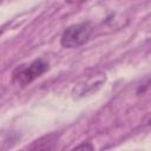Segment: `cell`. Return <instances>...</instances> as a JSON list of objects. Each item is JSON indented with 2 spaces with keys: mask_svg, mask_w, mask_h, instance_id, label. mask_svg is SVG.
Wrapping results in <instances>:
<instances>
[{
  "mask_svg": "<svg viewBox=\"0 0 151 151\" xmlns=\"http://www.w3.org/2000/svg\"><path fill=\"white\" fill-rule=\"evenodd\" d=\"M92 31V25L88 21L74 24L63 32L60 44L65 48H77L88 41Z\"/></svg>",
  "mask_w": 151,
  "mask_h": 151,
  "instance_id": "6da1fadb",
  "label": "cell"
},
{
  "mask_svg": "<svg viewBox=\"0 0 151 151\" xmlns=\"http://www.w3.org/2000/svg\"><path fill=\"white\" fill-rule=\"evenodd\" d=\"M48 70V64L42 59H35L29 65L19 66L12 74V81L19 86H26Z\"/></svg>",
  "mask_w": 151,
  "mask_h": 151,
  "instance_id": "7a4b0ae2",
  "label": "cell"
},
{
  "mask_svg": "<svg viewBox=\"0 0 151 151\" xmlns=\"http://www.w3.org/2000/svg\"><path fill=\"white\" fill-rule=\"evenodd\" d=\"M54 143H55V138L52 134H50L47 137H44L41 139L35 140L29 146V149H32V150H46L47 149L48 150V149H52L53 147L52 144H54Z\"/></svg>",
  "mask_w": 151,
  "mask_h": 151,
  "instance_id": "3957f363",
  "label": "cell"
},
{
  "mask_svg": "<svg viewBox=\"0 0 151 151\" xmlns=\"http://www.w3.org/2000/svg\"><path fill=\"white\" fill-rule=\"evenodd\" d=\"M74 149H77V150H79V149H88V150H93V146H92L91 144H80V145L76 146Z\"/></svg>",
  "mask_w": 151,
  "mask_h": 151,
  "instance_id": "277c9868",
  "label": "cell"
},
{
  "mask_svg": "<svg viewBox=\"0 0 151 151\" xmlns=\"http://www.w3.org/2000/svg\"><path fill=\"white\" fill-rule=\"evenodd\" d=\"M67 4H79V2H83L85 0H65Z\"/></svg>",
  "mask_w": 151,
  "mask_h": 151,
  "instance_id": "5b68a950",
  "label": "cell"
},
{
  "mask_svg": "<svg viewBox=\"0 0 151 151\" xmlns=\"http://www.w3.org/2000/svg\"><path fill=\"white\" fill-rule=\"evenodd\" d=\"M146 125H149V126H151V116L149 117V119L146 120Z\"/></svg>",
  "mask_w": 151,
  "mask_h": 151,
  "instance_id": "8992f818",
  "label": "cell"
}]
</instances>
